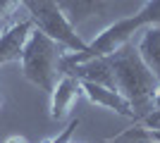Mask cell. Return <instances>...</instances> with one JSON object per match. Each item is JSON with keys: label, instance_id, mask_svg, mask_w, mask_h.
<instances>
[{"label": "cell", "instance_id": "7", "mask_svg": "<svg viewBox=\"0 0 160 143\" xmlns=\"http://www.w3.org/2000/svg\"><path fill=\"white\" fill-rule=\"evenodd\" d=\"M81 93L98 107H105L110 112H115V115H122V117L136 122L129 100L117 88H108V86H100V83H93V81H81Z\"/></svg>", "mask_w": 160, "mask_h": 143}, {"label": "cell", "instance_id": "3", "mask_svg": "<svg viewBox=\"0 0 160 143\" xmlns=\"http://www.w3.org/2000/svg\"><path fill=\"white\" fill-rule=\"evenodd\" d=\"M65 53L67 50L62 45H58L53 38H48L43 31L33 29L19 60L24 79L31 81L33 86H38L41 91L50 93L62 74V55Z\"/></svg>", "mask_w": 160, "mask_h": 143}, {"label": "cell", "instance_id": "1", "mask_svg": "<svg viewBox=\"0 0 160 143\" xmlns=\"http://www.w3.org/2000/svg\"><path fill=\"white\" fill-rule=\"evenodd\" d=\"M108 62L115 74V86L129 100L136 122L143 119L153 110L155 98L160 93L158 76L146 67V62L141 60L139 50L134 48L132 41L117 48L112 55H108Z\"/></svg>", "mask_w": 160, "mask_h": 143}, {"label": "cell", "instance_id": "9", "mask_svg": "<svg viewBox=\"0 0 160 143\" xmlns=\"http://www.w3.org/2000/svg\"><path fill=\"white\" fill-rule=\"evenodd\" d=\"M136 50H139L141 60L146 62V67L158 76V81H160V24L158 26H148L143 31Z\"/></svg>", "mask_w": 160, "mask_h": 143}, {"label": "cell", "instance_id": "2", "mask_svg": "<svg viewBox=\"0 0 160 143\" xmlns=\"http://www.w3.org/2000/svg\"><path fill=\"white\" fill-rule=\"evenodd\" d=\"M158 24H160V0H148L136 14L122 17L115 24L105 26L91 43H86V50H81V53H65L62 55V72H67L69 67L79 64V62L91 60V57H108L117 48H122L124 43L132 41L136 31L148 29V26H158Z\"/></svg>", "mask_w": 160, "mask_h": 143}, {"label": "cell", "instance_id": "10", "mask_svg": "<svg viewBox=\"0 0 160 143\" xmlns=\"http://www.w3.org/2000/svg\"><path fill=\"white\" fill-rule=\"evenodd\" d=\"M22 5V0H0V19H7L17 12V7Z\"/></svg>", "mask_w": 160, "mask_h": 143}, {"label": "cell", "instance_id": "13", "mask_svg": "<svg viewBox=\"0 0 160 143\" xmlns=\"http://www.w3.org/2000/svg\"><path fill=\"white\" fill-rule=\"evenodd\" d=\"M153 143H155V141H153Z\"/></svg>", "mask_w": 160, "mask_h": 143}, {"label": "cell", "instance_id": "4", "mask_svg": "<svg viewBox=\"0 0 160 143\" xmlns=\"http://www.w3.org/2000/svg\"><path fill=\"white\" fill-rule=\"evenodd\" d=\"M22 5L29 10L33 26L43 31L48 38H53L58 45H62L67 53H81L86 50V43L79 38L77 29L67 21L65 12L55 0H22Z\"/></svg>", "mask_w": 160, "mask_h": 143}, {"label": "cell", "instance_id": "5", "mask_svg": "<svg viewBox=\"0 0 160 143\" xmlns=\"http://www.w3.org/2000/svg\"><path fill=\"white\" fill-rule=\"evenodd\" d=\"M33 29L36 26H33L31 17H29V19L12 21L10 26H5L0 31V67L22 60L24 45H27V41H29V36H31Z\"/></svg>", "mask_w": 160, "mask_h": 143}, {"label": "cell", "instance_id": "8", "mask_svg": "<svg viewBox=\"0 0 160 143\" xmlns=\"http://www.w3.org/2000/svg\"><path fill=\"white\" fill-rule=\"evenodd\" d=\"M60 10L65 12L67 21L72 24L74 29L79 26L81 21H86L88 17L100 14L105 10V0H55Z\"/></svg>", "mask_w": 160, "mask_h": 143}, {"label": "cell", "instance_id": "12", "mask_svg": "<svg viewBox=\"0 0 160 143\" xmlns=\"http://www.w3.org/2000/svg\"><path fill=\"white\" fill-rule=\"evenodd\" d=\"M151 136H153L155 143H160V131H151Z\"/></svg>", "mask_w": 160, "mask_h": 143}, {"label": "cell", "instance_id": "6", "mask_svg": "<svg viewBox=\"0 0 160 143\" xmlns=\"http://www.w3.org/2000/svg\"><path fill=\"white\" fill-rule=\"evenodd\" d=\"M48 95H50V119L60 122V119H65V117L72 112L74 102L79 100L81 81L74 74H69V72H62L58 83L53 86V91Z\"/></svg>", "mask_w": 160, "mask_h": 143}, {"label": "cell", "instance_id": "11", "mask_svg": "<svg viewBox=\"0 0 160 143\" xmlns=\"http://www.w3.org/2000/svg\"><path fill=\"white\" fill-rule=\"evenodd\" d=\"M5 143H27V138H22V136H10V138H5Z\"/></svg>", "mask_w": 160, "mask_h": 143}]
</instances>
